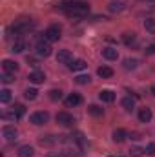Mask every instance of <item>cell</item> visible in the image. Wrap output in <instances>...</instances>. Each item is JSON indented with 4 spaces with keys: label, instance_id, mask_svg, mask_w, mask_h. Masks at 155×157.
<instances>
[{
    "label": "cell",
    "instance_id": "7402d4cb",
    "mask_svg": "<svg viewBox=\"0 0 155 157\" xmlns=\"http://www.w3.org/2000/svg\"><path fill=\"white\" fill-rule=\"evenodd\" d=\"M88 112H89L91 115H95V117H100V115L104 113V110H102L100 106H97V104H91V106H88Z\"/></svg>",
    "mask_w": 155,
    "mask_h": 157
},
{
    "label": "cell",
    "instance_id": "6da1fadb",
    "mask_svg": "<svg viewBox=\"0 0 155 157\" xmlns=\"http://www.w3.org/2000/svg\"><path fill=\"white\" fill-rule=\"evenodd\" d=\"M59 9H62L68 17H73V18H82L89 13V6L82 0H66V2H60Z\"/></svg>",
    "mask_w": 155,
    "mask_h": 157
},
{
    "label": "cell",
    "instance_id": "7a4b0ae2",
    "mask_svg": "<svg viewBox=\"0 0 155 157\" xmlns=\"http://www.w3.org/2000/svg\"><path fill=\"white\" fill-rule=\"evenodd\" d=\"M33 28V20L31 18H20L17 20L11 28H9V33H15V35H22L26 31H29Z\"/></svg>",
    "mask_w": 155,
    "mask_h": 157
},
{
    "label": "cell",
    "instance_id": "f546056e",
    "mask_svg": "<svg viewBox=\"0 0 155 157\" xmlns=\"http://www.w3.org/2000/svg\"><path fill=\"white\" fill-rule=\"evenodd\" d=\"M0 78H2V82H4V84H11V82L15 80L13 73H7V71H4V75H2Z\"/></svg>",
    "mask_w": 155,
    "mask_h": 157
},
{
    "label": "cell",
    "instance_id": "603a6c76",
    "mask_svg": "<svg viewBox=\"0 0 155 157\" xmlns=\"http://www.w3.org/2000/svg\"><path fill=\"white\" fill-rule=\"evenodd\" d=\"M37 93H39V91H37L35 88H28V90L24 91V97H26L28 101H35V99H37Z\"/></svg>",
    "mask_w": 155,
    "mask_h": 157
},
{
    "label": "cell",
    "instance_id": "277c9868",
    "mask_svg": "<svg viewBox=\"0 0 155 157\" xmlns=\"http://www.w3.org/2000/svg\"><path fill=\"white\" fill-rule=\"evenodd\" d=\"M37 55H39V57H49V55H51V46H49L47 40L37 42Z\"/></svg>",
    "mask_w": 155,
    "mask_h": 157
},
{
    "label": "cell",
    "instance_id": "e575fe53",
    "mask_svg": "<svg viewBox=\"0 0 155 157\" xmlns=\"http://www.w3.org/2000/svg\"><path fill=\"white\" fill-rule=\"evenodd\" d=\"M110 157H122V155H110Z\"/></svg>",
    "mask_w": 155,
    "mask_h": 157
},
{
    "label": "cell",
    "instance_id": "52a82bcc",
    "mask_svg": "<svg viewBox=\"0 0 155 157\" xmlns=\"http://www.w3.org/2000/svg\"><path fill=\"white\" fill-rule=\"evenodd\" d=\"M47 119H49V115H47L46 112H35V113L29 117V121H31L33 124L40 126V124H46V122H47Z\"/></svg>",
    "mask_w": 155,
    "mask_h": 157
},
{
    "label": "cell",
    "instance_id": "ffe728a7",
    "mask_svg": "<svg viewBox=\"0 0 155 157\" xmlns=\"http://www.w3.org/2000/svg\"><path fill=\"white\" fill-rule=\"evenodd\" d=\"M24 49H26V42H24V40L17 39L15 42H13V49H11L13 53H22Z\"/></svg>",
    "mask_w": 155,
    "mask_h": 157
},
{
    "label": "cell",
    "instance_id": "2e32d148",
    "mask_svg": "<svg viewBox=\"0 0 155 157\" xmlns=\"http://www.w3.org/2000/svg\"><path fill=\"white\" fill-rule=\"evenodd\" d=\"M97 75L102 77V78H110V77H113V70H112L110 66H100V68L97 70Z\"/></svg>",
    "mask_w": 155,
    "mask_h": 157
},
{
    "label": "cell",
    "instance_id": "30bf717a",
    "mask_svg": "<svg viewBox=\"0 0 155 157\" xmlns=\"http://www.w3.org/2000/svg\"><path fill=\"white\" fill-rule=\"evenodd\" d=\"M2 135H4L7 141L17 139V130H15V126H4V128H2Z\"/></svg>",
    "mask_w": 155,
    "mask_h": 157
},
{
    "label": "cell",
    "instance_id": "d4e9b609",
    "mask_svg": "<svg viewBox=\"0 0 155 157\" xmlns=\"http://www.w3.org/2000/svg\"><path fill=\"white\" fill-rule=\"evenodd\" d=\"M122 106H124L126 110H133V106H135V101H133L131 97H124V99H122Z\"/></svg>",
    "mask_w": 155,
    "mask_h": 157
},
{
    "label": "cell",
    "instance_id": "4dcf8cb0",
    "mask_svg": "<svg viewBox=\"0 0 155 157\" xmlns=\"http://www.w3.org/2000/svg\"><path fill=\"white\" fill-rule=\"evenodd\" d=\"M75 82H77V84H88V82H89V75H78V77L75 78Z\"/></svg>",
    "mask_w": 155,
    "mask_h": 157
},
{
    "label": "cell",
    "instance_id": "e0dca14e",
    "mask_svg": "<svg viewBox=\"0 0 155 157\" xmlns=\"http://www.w3.org/2000/svg\"><path fill=\"white\" fill-rule=\"evenodd\" d=\"M80 102H82V97H80L78 93H71V95L66 99V104H68V106H78Z\"/></svg>",
    "mask_w": 155,
    "mask_h": 157
},
{
    "label": "cell",
    "instance_id": "8992f818",
    "mask_svg": "<svg viewBox=\"0 0 155 157\" xmlns=\"http://www.w3.org/2000/svg\"><path fill=\"white\" fill-rule=\"evenodd\" d=\"M57 60H59L60 64H71V62H73V55H71L70 49H60L59 55H57Z\"/></svg>",
    "mask_w": 155,
    "mask_h": 157
},
{
    "label": "cell",
    "instance_id": "9a60e30c",
    "mask_svg": "<svg viewBox=\"0 0 155 157\" xmlns=\"http://www.w3.org/2000/svg\"><path fill=\"white\" fill-rule=\"evenodd\" d=\"M152 110L150 108H141L139 110V119H141V122H150L152 121Z\"/></svg>",
    "mask_w": 155,
    "mask_h": 157
},
{
    "label": "cell",
    "instance_id": "1f68e13d",
    "mask_svg": "<svg viewBox=\"0 0 155 157\" xmlns=\"http://www.w3.org/2000/svg\"><path fill=\"white\" fill-rule=\"evenodd\" d=\"M146 154H148V155H155V143H152V144L146 146Z\"/></svg>",
    "mask_w": 155,
    "mask_h": 157
},
{
    "label": "cell",
    "instance_id": "7c38bea8",
    "mask_svg": "<svg viewBox=\"0 0 155 157\" xmlns=\"http://www.w3.org/2000/svg\"><path fill=\"white\" fill-rule=\"evenodd\" d=\"M28 78H29V82H33V84H40V82H44L46 75H44L42 71H39V70H37V71H31Z\"/></svg>",
    "mask_w": 155,
    "mask_h": 157
},
{
    "label": "cell",
    "instance_id": "5b68a950",
    "mask_svg": "<svg viewBox=\"0 0 155 157\" xmlns=\"http://www.w3.org/2000/svg\"><path fill=\"white\" fill-rule=\"evenodd\" d=\"M57 122L62 124V126H71L75 122V119H73V115H70L68 112H60V113H57Z\"/></svg>",
    "mask_w": 155,
    "mask_h": 157
},
{
    "label": "cell",
    "instance_id": "d6986e66",
    "mask_svg": "<svg viewBox=\"0 0 155 157\" xmlns=\"http://www.w3.org/2000/svg\"><path fill=\"white\" fill-rule=\"evenodd\" d=\"M33 154H35V150H33V146H29V144L20 146V150H18V157H31Z\"/></svg>",
    "mask_w": 155,
    "mask_h": 157
},
{
    "label": "cell",
    "instance_id": "ba28073f",
    "mask_svg": "<svg viewBox=\"0 0 155 157\" xmlns=\"http://www.w3.org/2000/svg\"><path fill=\"white\" fill-rule=\"evenodd\" d=\"M124 7H126V4L122 0H112L108 4V11L110 13H120V11H124Z\"/></svg>",
    "mask_w": 155,
    "mask_h": 157
},
{
    "label": "cell",
    "instance_id": "8fae6325",
    "mask_svg": "<svg viewBox=\"0 0 155 157\" xmlns=\"http://www.w3.org/2000/svg\"><path fill=\"white\" fill-rule=\"evenodd\" d=\"M102 57H104L106 60H117L119 53H117L115 48H104V49H102Z\"/></svg>",
    "mask_w": 155,
    "mask_h": 157
},
{
    "label": "cell",
    "instance_id": "836d02e7",
    "mask_svg": "<svg viewBox=\"0 0 155 157\" xmlns=\"http://www.w3.org/2000/svg\"><path fill=\"white\" fill-rule=\"evenodd\" d=\"M152 93H153V95H155V84H153V86H152Z\"/></svg>",
    "mask_w": 155,
    "mask_h": 157
},
{
    "label": "cell",
    "instance_id": "83f0119b",
    "mask_svg": "<svg viewBox=\"0 0 155 157\" xmlns=\"http://www.w3.org/2000/svg\"><path fill=\"white\" fill-rule=\"evenodd\" d=\"M122 40H124L126 46H130L131 42H135V33H124L122 35Z\"/></svg>",
    "mask_w": 155,
    "mask_h": 157
},
{
    "label": "cell",
    "instance_id": "5bb4252c",
    "mask_svg": "<svg viewBox=\"0 0 155 157\" xmlns=\"http://www.w3.org/2000/svg\"><path fill=\"white\" fill-rule=\"evenodd\" d=\"M68 66H70V70H71V71H82V70H86V66H88V64H86L82 59H77V60H73V62H71V64H68Z\"/></svg>",
    "mask_w": 155,
    "mask_h": 157
},
{
    "label": "cell",
    "instance_id": "f1b7e54d",
    "mask_svg": "<svg viewBox=\"0 0 155 157\" xmlns=\"http://www.w3.org/2000/svg\"><path fill=\"white\" fill-rule=\"evenodd\" d=\"M130 152H131V157H141L142 154H144V152H146V148H139V146H133Z\"/></svg>",
    "mask_w": 155,
    "mask_h": 157
},
{
    "label": "cell",
    "instance_id": "d6a6232c",
    "mask_svg": "<svg viewBox=\"0 0 155 157\" xmlns=\"http://www.w3.org/2000/svg\"><path fill=\"white\" fill-rule=\"evenodd\" d=\"M146 53H148V55H155V44H150V46L146 48Z\"/></svg>",
    "mask_w": 155,
    "mask_h": 157
},
{
    "label": "cell",
    "instance_id": "4316f807",
    "mask_svg": "<svg viewBox=\"0 0 155 157\" xmlns=\"http://www.w3.org/2000/svg\"><path fill=\"white\" fill-rule=\"evenodd\" d=\"M49 99L51 101H60L62 99V91L60 90H51L49 91Z\"/></svg>",
    "mask_w": 155,
    "mask_h": 157
},
{
    "label": "cell",
    "instance_id": "ac0fdd59",
    "mask_svg": "<svg viewBox=\"0 0 155 157\" xmlns=\"http://www.w3.org/2000/svg\"><path fill=\"white\" fill-rule=\"evenodd\" d=\"M126 137H128V133H126V130H122V128H117L115 132H113V141H115V143H122Z\"/></svg>",
    "mask_w": 155,
    "mask_h": 157
},
{
    "label": "cell",
    "instance_id": "484cf974",
    "mask_svg": "<svg viewBox=\"0 0 155 157\" xmlns=\"http://www.w3.org/2000/svg\"><path fill=\"white\" fill-rule=\"evenodd\" d=\"M124 68L126 70H135L137 68V60L135 59H126L124 60Z\"/></svg>",
    "mask_w": 155,
    "mask_h": 157
},
{
    "label": "cell",
    "instance_id": "4fadbf2b",
    "mask_svg": "<svg viewBox=\"0 0 155 157\" xmlns=\"http://www.w3.org/2000/svg\"><path fill=\"white\" fill-rule=\"evenodd\" d=\"M2 68H4V71H7V73H15V71L18 70V64H17L15 60H4V62H2Z\"/></svg>",
    "mask_w": 155,
    "mask_h": 157
},
{
    "label": "cell",
    "instance_id": "3957f363",
    "mask_svg": "<svg viewBox=\"0 0 155 157\" xmlns=\"http://www.w3.org/2000/svg\"><path fill=\"white\" fill-rule=\"evenodd\" d=\"M60 28L59 26H49L46 31H44V40H47V42H57V40L60 39Z\"/></svg>",
    "mask_w": 155,
    "mask_h": 157
},
{
    "label": "cell",
    "instance_id": "cb8c5ba5",
    "mask_svg": "<svg viewBox=\"0 0 155 157\" xmlns=\"http://www.w3.org/2000/svg\"><path fill=\"white\" fill-rule=\"evenodd\" d=\"M9 101H11V91H9V90H2V91H0V102L6 104V102H9Z\"/></svg>",
    "mask_w": 155,
    "mask_h": 157
},
{
    "label": "cell",
    "instance_id": "9c48e42d",
    "mask_svg": "<svg viewBox=\"0 0 155 157\" xmlns=\"http://www.w3.org/2000/svg\"><path fill=\"white\" fill-rule=\"evenodd\" d=\"M99 99H100L102 102H113V101H115V93H113L112 90H102V91L99 93Z\"/></svg>",
    "mask_w": 155,
    "mask_h": 157
},
{
    "label": "cell",
    "instance_id": "44dd1931",
    "mask_svg": "<svg viewBox=\"0 0 155 157\" xmlns=\"http://www.w3.org/2000/svg\"><path fill=\"white\" fill-rule=\"evenodd\" d=\"M144 29H146L148 33L155 35V18H146V20H144Z\"/></svg>",
    "mask_w": 155,
    "mask_h": 157
}]
</instances>
